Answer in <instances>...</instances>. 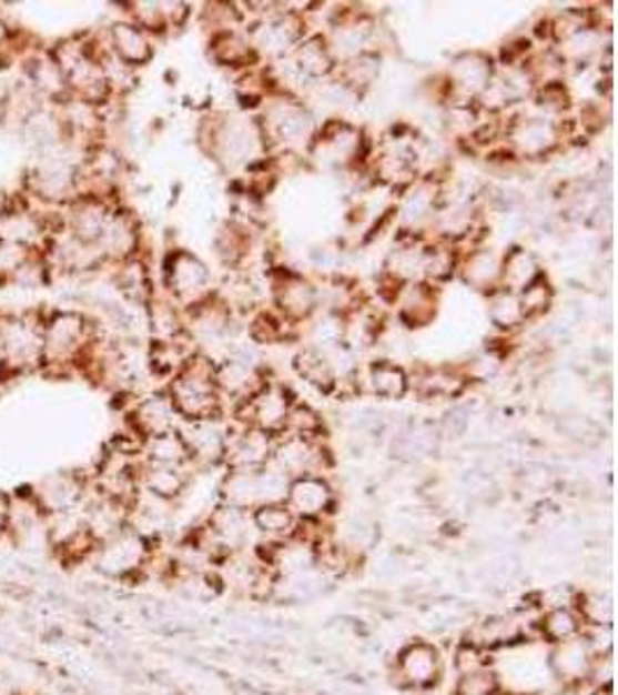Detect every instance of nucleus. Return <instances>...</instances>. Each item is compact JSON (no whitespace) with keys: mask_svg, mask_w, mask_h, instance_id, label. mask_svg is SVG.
Wrapping results in <instances>:
<instances>
[{"mask_svg":"<svg viewBox=\"0 0 618 695\" xmlns=\"http://www.w3.org/2000/svg\"><path fill=\"white\" fill-rule=\"evenodd\" d=\"M216 369L204 357H193L183 362L181 373L170 387V401L176 415H183L188 422L211 420L219 413L216 396Z\"/></svg>","mask_w":618,"mask_h":695,"instance_id":"f257e3e1","label":"nucleus"},{"mask_svg":"<svg viewBox=\"0 0 618 695\" xmlns=\"http://www.w3.org/2000/svg\"><path fill=\"white\" fill-rule=\"evenodd\" d=\"M93 339V325L79 311H53L42 328L40 369H68Z\"/></svg>","mask_w":618,"mask_h":695,"instance_id":"f03ea898","label":"nucleus"},{"mask_svg":"<svg viewBox=\"0 0 618 695\" xmlns=\"http://www.w3.org/2000/svg\"><path fill=\"white\" fill-rule=\"evenodd\" d=\"M151 550L153 543L128 526L95 547L91 566L107 580H134L144 575Z\"/></svg>","mask_w":618,"mask_h":695,"instance_id":"7ed1b4c3","label":"nucleus"},{"mask_svg":"<svg viewBox=\"0 0 618 695\" xmlns=\"http://www.w3.org/2000/svg\"><path fill=\"white\" fill-rule=\"evenodd\" d=\"M89 487L91 483L82 473L61 471L42 477L36 487H31V494L40 511L47 517H53L79 511L89 498Z\"/></svg>","mask_w":618,"mask_h":695,"instance_id":"20e7f679","label":"nucleus"},{"mask_svg":"<svg viewBox=\"0 0 618 695\" xmlns=\"http://www.w3.org/2000/svg\"><path fill=\"white\" fill-rule=\"evenodd\" d=\"M394 677L398 686L411 691H426L443 677V658L436 645L413 639L396 654Z\"/></svg>","mask_w":618,"mask_h":695,"instance_id":"39448f33","label":"nucleus"},{"mask_svg":"<svg viewBox=\"0 0 618 695\" xmlns=\"http://www.w3.org/2000/svg\"><path fill=\"white\" fill-rule=\"evenodd\" d=\"M285 505L300 522H320L334 507V492L327 480L313 473L292 477L285 494Z\"/></svg>","mask_w":618,"mask_h":695,"instance_id":"423d86ee","label":"nucleus"},{"mask_svg":"<svg viewBox=\"0 0 618 695\" xmlns=\"http://www.w3.org/2000/svg\"><path fill=\"white\" fill-rule=\"evenodd\" d=\"M598 652L590 645V639L586 633L568 639V643H560L551 647L549 654V665L551 673L568 686H577L588 682L590 667H594Z\"/></svg>","mask_w":618,"mask_h":695,"instance_id":"0eeeda50","label":"nucleus"},{"mask_svg":"<svg viewBox=\"0 0 618 695\" xmlns=\"http://www.w3.org/2000/svg\"><path fill=\"white\" fill-rule=\"evenodd\" d=\"M526 622L524 614L513 612V614H500V617H489L485 622H479L470 635L468 643L477 645L485 652H494L498 647H509L515 643H521L526 637Z\"/></svg>","mask_w":618,"mask_h":695,"instance_id":"6e6552de","label":"nucleus"},{"mask_svg":"<svg viewBox=\"0 0 618 695\" xmlns=\"http://www.w3.org/2000/svg\"><path fill=\"white\" fill-rule=\"evenodd\" d=\"M174 406L168 396H149L130 413L132 434L146 441L160 434L174 432Z\"/></svg>","mask_w":618,"mask_h":695,"instance_id":"1a4fd4ad","label":"nucleus"},{"mask_svg":"<svg viewBox=\"0 0 618 695\" xmlns=\"http://www.w3.org/2000/svg\"><path fill=\"white\" fill-rule=\"evenodd\" d=\"M107 42H110L112 57L125 68L144 66L153 53L149 33L142 31L140 26L132 21H116L110 29V38H107Z\"/></svg>","mask_w":618,"mask_h":695,"instance_id":"9d476101","label":"nucleus"},{"mask_svg":"<svg viewBox=\"0 0 618 695\" xmlns=\"http://www.w3.org/2000/svg\"><path fill=\"white\" fill-rule=\"evenodd\" d=\"M209 274L204 264L191 253H174L168 262V285L174 295L183 302H195L204 295V285Z\"/></svg>","mask_w":618,"mask_h":695,"instance_id":"9b49d317","label":"nucleus"},{"mask_svg":"<svg viewBox=\"0 0 618 695\" xmlns=\"http://www.w3.org/2000/svg\"><path fill=\"white\" fill-rule=\"evenodd\" d=\"M179 434L188 447V454H191V460H197L204 464H216L225 460L227 441L219 426L211 424V420L188 422Z\"/></svg>","mask_w":618,"mask_h":695,"instance_id":"f8f14e48","label":"nucleus"},{"mask_svg":"<svg viewBox=\"0 0 618 695\" xmlns=\"http://www.w3.org/2000/svg\"><path fill=\"white\" fill-rule=\"evenodd\" d=\"M272 454H274L272 436L253 426V430L246 432L244 436L227 443L225 460L232 471H255L272 462Z\"/></svg>","mask_w":618,"mask_h":695,"instance_id":"ddd939ff","label":"nucleus"},{"mask_svg":"<svg viewBox=\"0 0 618 695\" xmlns=\"http://www.w3.org/2000/svg\"><path fill=\"white\" fill-rule=\"evenodd\" d=\"M251 522L253 528L260 531L266 541L272 543H283L297 536L300 520L292 515L285 501L278 503H262L255 511H251Z\"/></svg>","mask_w":618,"mask_h":695,"instance_id":"4468645a","label":"nucleus"},{"mask_svg":"<svg viewBox=\"0 0 618 695\" xmlns=\"http://www.w3.org/2000/svg\"><path fill=\"white\" fill-rule=\"evenodd\" d=\"M246 404H249L251 422L255 424V430H260L269 436L285 432L290 406H287L283 392L264 387L260 394H255L251 401H246Z\"/></svg>","mask_w":618,"mask_h":695,"instance_id":"2eb2a0df","label":"nucleus"},{"mask_svg":"<svg viewBox=\"0 0 618 695\" xmlns=\"http://www.w3.org/2000/svg\"><path fill=\"white\" fill-rule=\"evenodd\" d=\"M188 480L183 475L181 469L176 466H155V464H146L142 462L140 473H138V490L172 503L176 501L183 492H185Z\"/></svg>","mask_w":618,"mask_h":695,"instance_id":"dca6fc26","label":"nucleus"},{"mask_svg":"<svg viewBox=\"0 0 618 695\" xmlns=\"http://www.w3.org/2000/svg\"><path fill=\"white\" fill-rule=\"evenodd\" d=\"M317 462V450L311 439L304 436H287L281 445L274 447L272 464L285 473L290 480L308 475L313 464Z\"/></svg>","mask_w":618,"mask_h":695,"instance_id":"f3484780","label":"nucleus"},{"mask_svg":"<svg viewBox=\"0 0 618 695\" xmlns=\"http://www.w3.org/2000/svg\"><path fill=\"white\" fill-rule=\"evenodd\" d=\"M537 631H540L543 639H547V643L554 647L581 635L586 628L575 607H551V610H545L540 622H537Z\"/></svg>","mask_w":618,"mask_h":695,"instance_id":"a211bd4d","label":"nucleus"},{"mask_svg":"<svg viewBox=\"0 0 618 695\" xmlns=\"http://www.w3.org/2000/svg\"><path fill=\"white\" fill-rule=\"evenodd\" d=\"M142 457L146 464L176 466V469L191 462V454H188V447H185V443L176 430L153 436V439H146L142 443Z\"/></svg>","mask_w":618,"mask_h":695,"instance_id":"6ab92c4d","label":"nucleus"},{"mask_svg":"<svg viewBox=\"0 0 618 695\" xmlns=\"http://www.w3.org/2000/svg\"><path fill=\"white\" fill-rule=\"evenodd\" d=\"M577 614L584 622V628H611L614 620V603L609 596L600 592H586L577 594L575 605Z\"/></svg>","mask_w":618,"mask_h":695,"instance_id":"aec40b11","label":"nucleus"},{"mask_svg":"<svg viewBox=\"0 0 618 695\" xmlns=\"http://www.w3.org/2000/svg\"><path fill=\"white\" fill-rule=\"evenodd\" d=\"M278 304L290 318H306L315 306V290L302 279H285L278 288Z\"/></svg>","mask_w":618,"mask_h":695,"instance_id":"412c9836","label":"nucleus"},{"mask_svg":"<svg viewBox=\"0 0 618 695\" xmlns=\"http://www.w3.org/2000/svg\"><path fill=\"white\" fill-rule=\"evenodd\" d=\"M513 140L524 153H543L556 142V132L549 123L540 119H526L524 123L515 125Z\"/></svg>","mask_w":618,"mask_h":695,"instance_id":"4be33fe9","label":"nucleus"},{"mask_svg":"<svg viewBox=\"0 0 618 695\" xmlns=\"http://www.w3.org/2000/svg\"><path fill=\"white\" fill-rule=\"evenodd\" d=\"M454 82L470 95H482L492 82V63L479 57H464L454 68Z\"/></svg>","mask_w":618,"mask_h":695,"instance_id":"5701e85b","label":"nucleus"},{"mask_svg":"<svg viewBox=\"0 0 618 695\" xmlns=\"http://www.w3.org/2000/svg\"><path fill=\"white\" fill-rule=\"evenodd\" d=\"M116 283L121 288L123 295L132 302H146L151 295L149 288V274L144 270V264L138 260H125L121 262V270L116 274Z\"/></svg>","mask_w":618,"mask_h":695,"instance_id":"b1692460","label":"nucleus"},{"mask_svg":"<svg viewBox=\"0 0 618 695\" xmlns=\"http://www.w3.org/2000/svg\"><path fill=\"white\" fill-rule=\"evenodd\" d=\"M500 693H503V682L492 665L459 675L454 686V695H500Z\"/></svg>","mask_w":618,"mask_h":695,"instance_id":"393cba45","label":"nucleus"},{"mask_svg":"<svg viewBox=\"0 0 618 695\" xmlns=\"http://www.w3.org/2000/svg\"><path fill=\"white\" fill-rule=\"evenodd\" d=\"M297 66H300V70H302L304 74H308V77H322V74H327V72L332 70L334 61H332V57H330V51H327L325 42L315 38V40H308V42H304V44L300 47V51H297Z\"/></svg>","mask_w":618,"mask_h":695,"instance_id":"a878e982","label":"nucleus"},{"mask_svg":"<svg viewBox=\"0 0 618 695\" xmlns=\"http://www.w3.org/2000/svg\"><path fill=\"white\" fill-rule=\"evenodd\" d=\"M300 23L294 17H283V19H276L269 26H264V31L260 33V44L269 51H283L287 49V44L297 42L300 38Z\"/></svg>","mask_w":618,"mask_h":695,"instance_id":"bb28decb","label":"nucleus"},{"mask_svg":"<svg viewBox=\"0 0 618 695\" xmlns=\"http://www.w3.org/2000/svg\"><path fill=\"white\" fill-rule=\"evenodd\" d=\"M272 128L278 140L294 142L297 138L306 135L308 119L297 110V107H281V110L272 114Z\"/></svg>","mask_w":618,"mask_h":695,"instance_id":"cd10ccee","label":"nucleus"},{"mask_svg":"<svg viewBox=\"0 0 618 695\" xmlns=\"http://www.w3.org/2000/svg\"><path fill=\"white\" fill-rule=\"evenodd\" d=\"M297 369H300V373L308 383H313V385H317L322 390H330L334 385V369H332V364L325 357H322L320 353H315V351L302 353L297 357Z\"/></svg>","mask_w":618,"mask_h":695,"instance_id":"c85d7f7f","label":"nucleus"},{"mask_svg":"<svg viewBox=\"0 0 618 695\" xmlns=\"http://www.w3.org/2000/svg\"><path fill=\"white\" fill-rule=\"evenodd\" d=\"M371 381H373L375 392L389 399L403 396V392H406L408 387V381L406 376H403V371L394 364H375L371 371Z\"/></svg>","mask_w":618,"mask_h":695,"instance_id":"c756f323","label":"nucleus"},{"mask_svg":"<svg viewBox=\"0 0 618 695\" xmlns=\"http://www.w3.org/2000/svg\"><path fill=\"white\" fill-rule=\"evenodd\" d=\"M213 53H216V59L221 63H227V66H241L251 61V44L246 40H241L239 36H232V33H225V36H219L216 40H213Z\"/></svg>","mask_w":618,"mask_h":695,"instance_id":"7c9ffc66","label":"nucleus"},{"mask_svg":"<svg viewBox=\"0 0 618 695\" xmlns=\"http://www.w3.org/2000/svg\"><path fill=\"white\" fill-rule=\"evenodd\" d=\"M503 276H505V281L509 283V288H513V290H524L526 285H530L535 281V262H533V258L526 255L524 251H515L505 262Z\"/></svg>","mask_w":618,"mask_h":695,"instance_id":"2f4dec72","label":"nucleus"},{"mask_svg":"<svg viewBox=\"0 0 618 695\" xmlns=\"http://www.w3.org/2000/svg\"><path fill=\"white\" fill-rule=\"evenodd\" d=\"M489 652L479 649L477 645L468 643V639H464V643L456 647L454 652V667L459 675H466V673H473V671H479V667H487L489 665Z\"/></svg>","mask_w":618,"mask_h":695,"instance_id":"473e14b6","label":"nucleus"},{"mask_svg":"<svg viewBox=\"0 0 618 695\" xmlns=\"http://www.w3.org/2000/svg\"><path fill=\"white\" fill-rule=\"evenodd\" d=\"M285 430L292 432L294 436L311 439L320 430V417L311 409H306V406H294L287 413Z\"/></svg>","mask_w":618,"mask_h":695,"instance_id":"72a5a7b5","label":"nucleus"},{"mask_svg":"<svg viewBox=\"0 0 618 695\" xmlns=\"http://www.w3.org/2000/svg\"><path fill=\"white\" fill-rule=\"evenodd\" d=\"M498 274H500V270H498V262L494 260V255H489V253H477V255H473L470 262H468V274H466V279L473 281L475 285H487V283H492Z\"/></svg>","mask_w":618,"mask_h":695,"instance_id":"f704fd0d","label":"nucleus"},{"mask_svg":"<svg viewBox=\"0 0 618 695\" xmlns=\"http://www.w3.org/2000/svg\"><path fill=\"white\" fill-rule=\"evenodd\" d=\"M10 513H12V494L0 492V541H8Z\"/></svg>","mask_w":618,"mask_h":695,"instance_id":"c9c22d12","label":"nucleus"},{"mask_svg":"<svg viewBox=\"0 0 618 695\" xmlns=\"http://www.w3.org/2000/svg\"><path fill=\"white\" fill-rule=\"evenodd\" d=\"M0 369H3V351H0Z\"/></svg>","mask_w":618,"mask_h":695,"instance_id":"e433bc0d","label":"nucleus"},{"mask_svg":"<svg viewBox=\"0 0 618 695\" xmlns=\"http://www.w3.org/2000/svg\"><path fill=\"white\" fill-rule=\"evenodd\" d=\"M12 695H31V693H12Z\"/></svg>","mask_w":618,"mask_h":695,"instance_id":"4c0bfd02","label":"nucleus"}]
</instances>
